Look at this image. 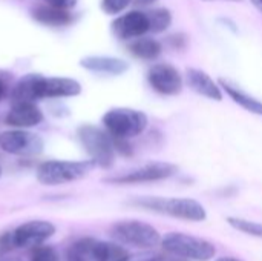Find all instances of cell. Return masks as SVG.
I'll return each mask as SVG.
<instances>
[{"label": "cell", "instance_id": "obj_1", "mask_svg": "<svg viewBox=\"0 0 262 261\" xmlns=\"http://www.w3.org/2000/svg\"><path fill=\"white\" fill-rule=\"evenodd\" d=\"M130 205L186 222L198 223L207 218L206 208L198 200L187 197H137L130 202Z\"/></svg>", "mask_w": 262, "mask_h": 261}, {"label": "cell", "instance_id": "obj_2", "mask_svg": "<svg viewBox=\"0 0 262 261\" xmlns=\"http://www.w3.org/2000/svg\"><path fill=\"white\" fill-rule=\"evenodd\" d=\"M111 238L121 245L135 249H152L161 243L160 232L149 223L140 220H121L111 226Z\"/></svg>", "mask_w": 262, "mask_h": 261}, {"label": "cell", "instance_id": "obj_3", "mask_svg": "<svg viewBox=\"0 0 262 261\" xmlns=\"http://www.w3.org/2000/svg\"><path fill=\"white\" fill-rule=\"evenodd\" d=\"M161 248L175 257L192 261H209L216 254V248L196 235L183 232H169L161 237Z\"/></svg>", "mask_w": 262, "mask_h": 261}, {"label": "cell", "instance_id": "obj_4", "mask_svg": "<svg viewBox=\"0 0 262 261\" xmlns=\"http://www.w3.org/2000/svg\"><path fill=\"white\" fill-rule=\"evenodd\" d=\"M94 168L95 163L92 160H84V162L49 160L37 168V180L46 186H58L86 177Z\"/></svg>", "mask_w": 262, "mask_h": 261}, {"label": "cell", "instance_id": "obj_5", "mask_svg": "<svg viewBox=\"0 0 262 261\" xmlns=\"http://www.w3.org/2000/svg\"><path fill=\"white\" fill-rule=\"evenodd\" d=\"M103 125L114 138L130 140L144 132L149 118L143 111L132 108H114L103 115Z\"/></svg>", "mask_w": 262, "mask_h": 261}, {"label": "cell", "instance_id": "obj_6", "mask_svg": "<svg viewBox=\"0 0 262 261\" xmlns=\"http://www.w3.org/2000/svg\"><path fill=\"white\" fill-rule=\"evenodd\" d=\"M77 135L95 166L106 169L114 165L115 146L112 135L107 131H103L94 125H81L77 131Z\"/></svg>", "mask_w": 262, "mask_h": 261}, {"label": "cell", "instance_id": "obj_7", "mask_svg": "<svg viewBox=\"0 0 262 261\" xmlns=\"http://www.w3.org/2000/svg\"><path fill=\"white\" fill-rule=\"evenodd\" d=\"M178 172V168L167 162H152L141 168H137L130 172L106 178V183L111 185H140V183H152L170 178Z\"/></svg>", "mask_w": 262, "mask_h": 261}, {"label": "cell", "instance_id": "obj_8", "mask_svg": "<svg viewBox=\"0 0 262 261\" xmlns=\"http://www.w3.org/2000/svg\"><path fill=\"white\" fill-rule=\"evenodd\" d=\"M14 249H31L43 245L55 234V226L46 220H31L9 231Z\"/></svg>", "mask_w": 262, "mask_h": 261}, {"label": "cell", "instance_id": "obj_9", "mask_svg": "<svg viewBox=\"0 0 262 261\" xmlns=\"http://www.w3.org/2000/svg\"><path fill=\"white\" fill-rule=\"evenodd\" d=\"M43 138L26 129H11L0 134V149L12 155H37L43 151Z\"/></svg>", "mask_w": 262, "mask_h": 261}, {"label": "cell", "instance_id": "obj_10", "mask_svg": "<svg viewBox=\"0 0 262 261\" xmlns=\"http://www.w3.org/2000/svg\"><path fill=\"white\" fill-rule=\"evenodd\" d=\"M150 88L161 95H177L183 91V75L170 63H157L147 72Z\"/></svg>", "mask_w": 262, "mask_h": 261}, {"label": "cell", "instance_id": "obj_11", "mask_svg": "<svg viewBox=\"0 0 262 261\" xmlns=\"http://www.w3.org/2000/svg\"><path fill=\"white\" fill-rule=\"evenodd\" d=\"M112 32L120 40H134L150 32L146 11H129L112 22Z\"/></svg>", "mask_w": 262, "mask_h": 261}, {"label": "cell", "instance_id": "obj_12", "mask_svg": "<svg viewBox=\"0 0 262 261\" xmlns=\"http://www.w3.org/2000/svg\"><path fill=\"white\" fill-rule=\"evenodd\" d=\"M68 261H109V243L97 238H80L69 248Z\"/></svg>", "mask_w": 262, "mask_h": 261}, {"label": "cell", "instance_id": "obj_13", "mask_svg": "<svg viewBox=\"0 0 262 261\" xmlns=\"http://www.w3.org/2000/svg\"><path fill=\"white\" fill-rule=\"evenodd\" d=\"M43 120L41 109L34 102H15L6 114V125L18 129H28L40 125Z\"/></svg>", "mask_w": 262, "mask_h": 261}, {"label": "cell", "instance_id": "obj_14", "mask_svg": "<svg viewBox=\"0 0 262 261\" xmlns=\"http://www.w3.org/2000/svg\"><path fill=\"white\" fill-rule=\"evenodd\" d=\"M186 77H187V85L196 94H200L209 100H215V102L223 100L224 95H223V89H221L220 83H216L207 72L196 69V68H189L186 72Z\"/></svg>", "mask_w": 262, "mask_h": 261}, {"label": "cell", "instance_id": "obj_15", "mask_svg": "<svg viewBox=\"0 0 262 261\" xmlns=\"http://www.w3.org/2000/svg\"><path fill=\"white\" fill-rule=\"evenodd\" d=\"M81 92V85L74 78L66 77H43L40 86V98L75 97Z\"/></svg>", "mask_w": 262, "mask_h": 261}, {"label": "cell", "instance_id": "obj_16", "mask_svg": "<svg viewBox=\"0 0 262 261\" xmlns=\"http://www.w3.org/2000/svg\"><path fill=\"white\" fill-rule=\"evenodd\" d=\"M80 65L88 71L109 75H121L129 69V63L126 60L107 55H88L81 58Z\"/></svg>", "mask_w": 262, "mask_h": 261}, {"label": "cell", "instance_id": "obj_17", "mask_svg": "<svg viewBox=\"0 0 262 261\" xmlns=\"http://www.w3.org/2000/svg\"><path fill=\"white\" fill-rule=\"evenodd\" d=\"M43 75L40 74H26L21 77L12 89V100L15 102H37L40 100V86Z\"/></svg>", "mask_w": 262, "mask_h": 261}, {"label": "cell", "instance_id": "obj_18", "mask_svg": "<svg viewBox=\"0 0 262 261\" xmlns=\"http://www.w3.org/2000/svg\"><path fill=\"white\" fill-rule=\"evenodd\" d=\"M32 17L38 23H41L45 26H54V28L66 26L72 22V14L69 12V9L55 8V6H51L46 3L41 6H37L32 11Z\"/></svg>", "mask_w": 262, "mask_h": 261}, {"label": "cell", "instance_id": "obj_19", "mask_svg": "<svg viewBox=\"0 0 262 261\" xmlns=\"http://www.w3.org/2000/svg\"><path fill=\"white\" fill-rule=\"evenodd\" d=\"M220 83V86H221V89L236 103V105H239L243 109H246L247 112H252V114H255V115H261L262 117V102H259L258 98H255V97H252V95H249V94H246V92H243L239 88H236V86H232L229 82H226V80H220L218 82Z\"/></svg>", "mask_w": 262, "mask_h": 261}, {"label": "cell", "instance_id": "obj_20", "mask_svg": "<svg viewBox=\"0 0 262 261\" xmlns=\"http://www.w3.org/2000/svg\"><path fill=\"white\" fill-rule=\"evenodd\" d=\"M129 52L141 60H154L163 52V45L152 37H138L129 43Z\"/></svg>", "mask_w": 262, "mask_h": 261}, {"label": "cell", "instance_id": "obj_21", "mask_svg": "<svg viewBox=\"0 0 262 261\" xmlns=\"http://www.w3.org/2000/svg\"><path fill=\"white\" fill-rule=\"evenodd\" d=\"M146 12L149 17L150 32L154 34L164 32L172 25V12L167 8H157V9H150Z\"/></svg>", "mask_w": 262, "mask_h": 261}, {"label": "cell", "instance_id": "obj_22", "mask_svg": "<svg viewBox=\"0 0 262 261\" xmlns=\"http://www.w3.org/2000/svg\"><path fill=\"white\" fill-rule=\"evenodd\" d=\"M227 223L243 232V234H247V235H252V237H258L262 238V223L258 222H250V220H246V218H239V217H229L227 218Z\"/></svg>", "mask_w": 262, "mask_h": 261}, {"label": "cell", "instance_id": "obj_23", "mask_svg": "<svg viewBox=\"0 0 262 261\" xmlns=\"http://www.w3.org/2000/svg\"><path fill=\"white\" fill-rule=\"evenodd\" d=\"M29 261H58V254L52 246L43 243L29 249Z\"/></svg>", "mask_w": 262, "mask_h": 261}, {"label": "cell", "instance_id": "obj_24", "mask_svg": "<svg viewBox=\"0 0 262 261\" xmlns=\"http://www.w3.org/2000/svg\"><path fill=\"white\" fill-rule=\"evenodd\" d=\"M132 0H101V9L109 15H117L123 12Z\"/></svg>", "mask_w": 262, "mask_h": 261}, {"label": "cell", "instance_id": "obj_25", "mask_svg": "<svg viewBox=\"0 0 262 261\" xmlns=\"http://www.w3.org/2000/svg\"><path fill=\"white\" fill-rule=\"evenodd\" d=\"M167 43L172 49H184L187 45V35L184 34H173L167 37Z\"/></svg>", "mask_w": 262, "mask_h": 261}, {"label": "cell", "instance_id": "obj_26", "mask_svg": "<svg viewBox=\"0 0 262 261\" xmlns=\"http://www.w3.org/2000/svg\"><path fill=\"white\" fill-rule=\"evenodd\" d=\"M46 5L55 6V8H61V9H72L78 0H43Z\"/></svg>", "mask_w": 262, "mask_h": 261}, {"label": "cell", "instance_id": "obj_27", "mask_svg": "<svg viewBox=\"0 0 262 261\" xmlns=\"http://www.w3.org/2000/svg\"><path fill=\"white\" fill-rule=\"evenodd\" d=\"M8 88H9V77L3 75L0 72V100H3L8 94Z\"/></svg>", "mask_w": 262, "mask_h": 261}, {"label": "cell", "instance_id": "obj_28", "mask_svg": "<svg viewBox=\"0 0 262 261\" xmlns=\"http://www.w3.org/2000/svg\"><path fill=\"white\" fill-rule=\"evenodd\" d=\"M147 261H189V260H184V258L175 257V255H172V254H169V255H152V254H150V257H149V260Z\"/></svg>", "mask_w": 262, "mask_h": 261}, {"label": "cell", "instance_id": "obj_29", "mask_svg": "<svg viewBox=\"0 0 262 261\" xmlns=\"http://www.w3.org/2000/svg\"><path fill=\"white\" fill-rule=\"evenodd\" d=\"M150 257V254H138V255H129L126 254L124 257L118 258L117 261H147Z\"/></svg>", "mask_w": 262, "mask_h": 261}, {"label": "cell", "instance_id": "obj_30", "mask_svg": "<svg viewBox=\"0 0 262 261\" xmlns=\"http://www.w3.org/2000/svg\"><path fill=\"white\" fill-rule=\"evenodd\" d=\"M132 2L137 3V5H140V6H149V5H154L158 0H132Z\"/></svg>", "mask_w": 262, "mask_h": 261}, {"label": "cell", "instance_id": "obj_31", "mask_svg": "<svg viewBox=\"0 0 262 261\" xmlns=\"http://www.w3.org/2000/svg\"><path fill=\"white\" fill-rule=\"evenodd\" d=\"M252 3H253V6L259 11V12H262V0H250Z\"/></svg>", "mask_w": 262, "mask_h": 261}, {"label": "cell", "instance_id": "obj_32", "mask_svg": "<svg viewBox=\"0 0 262 261\" xmlns=\"http://www.w3.org/2000/svg\"><path fill=\"white\" fill-rule=\"evenodd\" d=\"M215 261H241L238 260V258H235V257H221V258H218V260Z\"/></svg>", "mask_w": 262, "mask_h": 261}, {"label": "cell", "instance_id": "obj_33", "mask_svg": "<svg viewBox=\"0 0 262 261\" xmlns=\"http://www.w3.org/2000/svg\"><path fill=\"white\" fill-rule=\"evenodd\" d=\"M203 2H216V0H203ZM226 2H241V0H226Z\"/></svg>", "mask_w": 262, "mask_h": 261}, {"label": "cell", "instance_id": "obj_34", "mask_svg": "<svg viewBox=\"0 0 262 261\" xmlns=\"http://www.w3.org/2000/svg\"><path fill=\"white\" fill-rule=\"evenodd\" d=\"M0 174H2V169H0Z\"/></svg>", "mask_w": 262, "mask_h": 261}]
</instances>
